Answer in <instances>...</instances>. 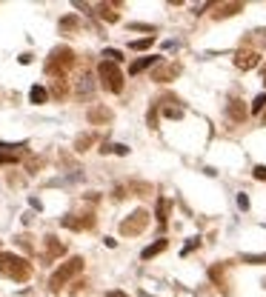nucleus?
Wrapping results in <instances>:
<instances>
[{"label":"nucleus","mask_w":266,"mask_h":297,"mask_svg":"<svg viewBox=\"0 0 266 297\" xmlns=\"http://www.w3.org/2000/svg\"><path fill=\"white\" fill-rule=\"evenodd\" d=\"M0 277H9L15 283H26L32 277V263L15 252H0Z\"/></svg>","instance_id":"nucleus-1"},{"label":"nucleus","mask_w":266,"mask_h":297,"mask_svg":"<svg viewBox=\"0 0 266 297\" xmlns=\"http://www.w3.org/2000/svg\"><path fill=\"white\" fill-rule=\"evenodd\" d=\"M72 66H75V51L69 46H58V49H52L49 60H46V72L55 74V77H63Z\"/></svg>","instance_id":"nucleus-2"},{"label":"nucleus","mask_w":266,"mask_h":297,"mask_svg":"<svg viewBox=\"0 0 266 297\" xmlns=\"http://www.w3.org/2000/svg\"><path fill=\"white\" fill-rule=\"evenodd\" d=\"M80 272H83V257H72V260L60 263V268H55V275H52V280H49V289L60 291L66 283L72 280V277H78Z\"/></svg>","instance_id":"nucleus-3"},{"label":"nucleus","mask_w":266,"mask_h":297,"mask_svg":"<svg viewBox=\"0 0 266 297\" xmlns=\"http://www.w3.org/2000/svg\"><path fill=\"white\" fill-rule=\"evenodd\" d=\"M98 74H101V83L106 92L112 94H120L123 92V72L117 63H109V60H101V66H98Z\"/></svg>","instance_id":"nucleus-4"},{"label":"nucleus","mask_w":266,"mask_h":297,"mask_svg":"<svg viewBox=\"0 0 266 297\" xmlns=\"http://www.w3.org/2000/svg\"><path fill=\"white\" fill-rule=\"evenodd\" d=\"M149 218H152V214L146 209H135L129 218L120 223V234H123V237H135V234H140L146 226H149Z\"/></svg>","instance_id":"nucleus-5"},{"label":"nucleus","mask_w":266,"mask_h":297,"mask_svg":"<svg viewBox=\"0 0 266 297\" xmlns=\"http://www.w3.org/2000/svg\"><path fill=\"white\" fill-rule=\"evenodd\" d=\"M60 223L66 229H72V232H86V229L94 226V214L92 211H86V214H66V218H60Z\"/></svg>","instance_id":"nucleus-6"},{"label":"nucleus","mask_w":266,"mask_h":297,"mask_svg":"<svg viewBox=\"0 0 266 297\" xmlns=\"http://www.w3.org/2000/svg\"><path fill=\"white\" fill-rule=\"evenodd\" d=\"M180 74V66L178 63H160L152 69V80L155 83H169V80H175Z\"/></svg>","instance_id":"nucleus-7"},{"label":"nucleus","mask_w":266,"mask_h":297,"mask_svg":"<svg viewBox=\"0 0 266 297\" xmlns=\"http://www.w3.org/2000/svg\"><path fill=\"white\" fill-rule=\"evenodd\" d=\"M235 66H237V69H244V72H249V69L260 66V51H255V49H240L235 55Z\"/></svg>","instance_id":"nucleus-8"},{"label":"nucleus","mask_w":266,"mask_h":297,"mask_svg":"<svg viewBox=\"0 0 266 297\" xmlns=\"http://www.w3.org/2000/svg\"><path fill=\"white\" fill-rule=\"evenodd\" d=\"M89 123L92 126H106V123H112V109H106V106H92V109H89Z\"/></svg>","instance_id":"nucleus-9"},{"label":"nucleus","mask_w":266,"mask_h":297,"mask_svg":"<svg viewBox=\"0 0 266 297\" xmlns=\"http://www.w3.org/2000/svg\"><path fill=\"white\" fill-rule=\"evenodd\" d=\"M63 254H66V246L60 243L58 237H52V234H49V237H46V254H43V260L52 263V260H58V257H63Z\"/></svg>","instance_id":"nucleus-10"},{"label":"nucleus","mask_w":266,"mask_h":297,"mask_svg":"<svg viewBox=\"0 0 266 297\" xmlns=\"http://www.w3.org/2000/svg\"><path fill=\"white\" fill-rule=\"evenodd\" d=\"M226 112H229V117L235 120V123H244L246 120V106H244V100H237V97H229V103H226Z\"/></svg>","instance_id":"nucleus-11"},{"label":"nucleus","mask_w":266,"mask_h":297,"mask_svg":"<svg viewBox=\"0 0 266 297\" xmlns=\"http://www.w3.org/2000/svg\"><path fill=\"white\" fill-rule=\"evenodd\" d=\"M237 12H244V3H221V6H215V20H226V17L237 15Z\"/></svg>","instance_id":"nucleus-12"},{"label":"nucleus","mask_w":266,"mask_h":297,"mask_svg":"<svg viewBox=\"0 0 266 297\" xmlns=\"http://www.w3.org/2000/svg\"><path fill=\"white\" fill-rule=\"evenodd\" d=\"M155 63H160V58H155V55H149V58H140V60H135V63L129 66V74H140L143 69H149V66H155Z\"/></svg>","instance_id":"nucleus-13"},{"label":"nucleus","mask_w":266,"mask_h":297,"mask_svg":"<svg viewBox=\"0 0 266 297\" xmlns=\"http://www.w3.org/2000/svg\"><path fill=\"white\" fill-rule=\"evenodd\" d=\"M166 246H169V240H163V237H160L158 243H152V246H146L143 252H140V257H143V260H152V257H155V254L166 252Z\"/></svg>","instance_id":"nucleus-14"},{"label":"nucleus","mask_w":266,"mask_h":297,"mask_svg":"<svg viewBox=\"0 0 266 297\" xmlns=\"http://www.w3.org/2000/svg\"><path fill=\"white\" fill-rule=\"evenodd\" d=\"M169 209H172V203H169L166 197H158V214H155V218H158L160 226H166V220H169Z\"/></svg>","instance_id":"nucleus-15"},{"label":"nucleus","mask_w":266,"mask_h":297,"mask_svg":"<svg viewBox=\"0 0 266 297\" xmlns=\"http://www.w3.org/2000/svg\"><path fill=\"white\" fill-rule=\"evenodd\" d=\"M29 100L35 103V106H40V103H46V100H49V92H46L43 86H32V92H29Z\"/></svg>","instance_id":"nucleus-16"},{"label":"nucleus","mask_w":266,"mask_h":297,"mask_svg":"<svg viewBox=\"0 0 266 297\" xmlns=\"http://www.w3.org/2000/svg\"><path fill=\"white\" fill-rule=\"evenodd\" d=\"M98 15L106 23H117V12H115V6H109V3H101V6H98Z\"/></svg>","instance_id":"nucleus-17"},{"label":"nucleus","mask_w":266,"mask_h":297,"mask_svg":"<svg viewBox=\"0 0 266 297\" xmlns=\"http://www.w3.org/2000/svg\"><path fill=\"white\" fill-rule=\"evenodd\" d=\"M101 152H103V154H109V152H115V154H129V146H123V143H103Z\"/></svg>","instance_id":"nucleus-18"},{"label":"nucleus","mask_w":266,"mask_h":297,"mask_svg":"<svg viewBox=\"0 0 266 297\" xmlns=\"http://www.w3.org/2000/svg\"><path fill=\"white\" fill-rule=\"evenodd\" d=\"M152 43H155V35H152V37H143V40H132L129 49H132V51H146V49H152Z\"/></svg>","instance_id":"nucleus-19"},{"label":"nucleus","mask_w":266,"mask_h":297,"mask_svg":"<svg viewBox=\"0 0 266 297\" xmlns=\"http://www.w3.org/2000/svg\"><path fill=\"white\" fill-rule=\"evenodd\" d=\"M92 143H94V138H92V134H80V138L75 140V152H86V149H89Z\"/></svg>","instance_id":"nucleus-20"},{"label":"nucleus","mask_w":266,"mask_h":297,"mask_svg":"<svg viewBox=\"0 0 266 297\" xmlns=\"http://www.w3.org/2000/svg\"><path fill=\"white\" fill-rule=\"evenodd\" d=\"M80 26V20L75 15H66L63 20H60V32H72V29H78Z\"/></svg>","instance_id":"nucleus-21"},{"label":"nucleus","mask_w":266,"mask_h":297,"mask_svg":"<svg viewBox=\"0 0 266 297\" xmlns=\"http://www.w3.org/2000/svg\"><path fill=\"white\" fill-rule=\"evenodd\" d=\"M240 260L249 263V266H266V254H244Z\"/></svg>","instance_id":"nucleus-22"},{"label":"nucleus","mask_w":266,"mask_h":297,"mask_svg":"<svg viewBox=\"0 0 266 297\" xmlns=\"http://www.w3.org/2000/svg\"><path fill=\"white\" fill-rule=\"evenodd\" d=\"M129 192H137L140 197H146V195H152V186L149 183H129Z\"/></svg>","instance_id":"nucleus-23"},{"label":"nucleus","mask_w":266,"mask_h":297,"mask_svg":"<svg viewBox=\"0 0 266 297\" xmlns=\"http://www.w3.org/2000/svg\"><path fill=\"white\" fill-rule=\"evenodd\" d=\"M92 92V77H89V74H83V77H80V83H78V94H89Z\"/></svg>","instance_id":"nucleus-24"},{"label":"nucleus","mask_w":266,"mask_h":297,"mask_svg":"<svg viewBox=\"0 0 266 297\" xmlns=\"http://www.w3.org/2000/svg\"><path fill=\"white\" fill-rule=\"evenodd\" d=\"M103 58H106L109 63H120V60H123V55H120L117 49H106V51H103Z\"/></svg>","instance_id":"nucleus-25"},{"label":"nucleus","mask_w":266,"mask_h":297,"mask_svg":"<svg viewBox=\"0 0 266 297\" xmlns=\"http://www.w3.org/2000/svg\"><path fill=\"white\" fill-rule=\"evenodd\" d=\"M132 32H149V35H155V26H149V23H129Z\"/></svg>","instance_id":"nucleus-26"},{"label":"nucleus","mask_w":266,"mask_h":297,"mask_svg":"<svg viewBox=\"0 0 266 297\" xmlns=\"http://www.w3.org/2000/svg\"><path fill=\"white\" fill-rule=\"evenodd\" d=\"M263 106H266V92L255 97V103H252V112H263Z\"/></svg>","instance_id":"nucleus-27"},{"label":"nucleus","mask_w":266,"mask_h":297,"mask_svg":"<svg viewBox=\"0 0 266 297\" xmlns=\"http://www.w3.org/2000/svg\"><path fill=\"white\" fill-rule=\"evenodd\" d=\"M52 92H55V97H63V94H66V80L58 77V83H55V89H52Z\"/></svg>","instance_id":"nucleus-28"},{"label":"nucleus","mask_w":266,"mask_h":297,"mask_svg":"<svg viewBox=\"0 0 266 297\" xmlns=\"http://www.w3.org/2000/svg\"><path fill=\"white\" fill-rule=\"evenodd\" d=\"M163 115H166V117H172V120H175V117H180V115H183V109H180V106H166V109H163Z\"/></svg>","instance_id":"nucleus-29"},{"label":"nucleus","mask_w":266,"mask_h":297,"mask_svg":"<svg viewBox=\"0 0 266 297\" xmlns=\"http://www.w3.org/2000/svg\"><path fill=\"white\" fill-rule=\"evenodd\" d=\"M17 157H20L17 152H0V163H15Z\"/></svg>","instance_id":"nucleus-30"},{"label":"nucleus","mask_w":266,"mask_h":297,"mask_svg":"<svg viewBox=\"0 0 266 297\" xmlns=\"http://www.w3.org/2000/svg\"><path fill=\"white\" fill-rule=\"evenodd\" d=\"M252 40H258V43L266 49V29H258V32H255V35H252Z\"/></svg>","instance_id":"nucleus-31"},{"label":"nucleus","mask_w":266,"mask_h":297,"mask_svg":"<svg viewBox=\"0 0 266 297\" xmlns=\"http://www.w3.org/2000/svg\"><path fill=\"white\" fill-rule=\"evenodd\" d=\"M17 246H20V249H26V252H32V240L26 237V234H20V237H17Z\"/></svg>","instance_id":"nucleus-32"},{"label":"nucleus","mask_w":266,"mask_h":297,"mask_svg":"<svg viewBox=\"0 0 266 297\" xmlns=\"http://www.w3.org/2000/svg\"><path fill=\"white\" fill-rule=\"evenodd\" d=\"M255 180H266V166H255Z\"/></svg>","instance_id":"nucleus-33"},{"label":"nucleus","mask_w":266,"mask_h":297,"mask_svg":"<svg viewBox=\"0 0 266 297\" xmlns=\"http://www.w3.org/2000/svg\"><path fill=\"white\" fill-rule=\"evenodd\" d=\"M237 206H240V209H244V211L249 209V197H246L244 192H240V195H237Z\"/></svg>","instance_id":"nucleus-34"},{"label":"nucleus","mask_w":266,"mask_h":297,"mask_svg":"<svg viewBox=\"0 0 266 297\" xmlns=\"http://www.w3.org/2000/svg\"><path fill=\"white\" fill-rule=\"evenodd\" d=\"M212 6H215V3H201V6H195L192 12H195V15H203V12H206V9H212Z\"/></svg>","instance_id":"nucleus-35"},{"label":"nucleus","mask_w":266,"mask_h":297,"mask_svg":"<svg viewBox=\"0 0 266 297\" xmlns=\"http://www.w3.org/2000/svg\"><path fill=\"white\" fill-rule=\"evenodd\" d=\"M195 246H201V240H198V237H195V240H189V246L186 249H183V254H189V252H192V249Z\"/></svg>","instance_id":"nucleus-36"},{"label":"nucleus","mask_w":266,"mask_h":297,"mask_svg":"<svg viewBox=\"0 0 266 297\" xmlns=\"http://www.w3.org/2000/svg\"><path fill=\"white\" fill-rule=\"evenodd\" d=\"M123 197H126V188L117 186V188H115V200H123Z\"/></svg>","instance_id":"nucleus-37"},{"label":"nucleus","mask_w":266,"mask_h":297,"mask_svg":"<svg viewBox=\"0 0 266 297\" xmlns=\"http://www.w3.org/2000/svg\"><path fill=\"white\" fill-rule=\"evenodd\" d=\"M106 297H129V294H123V291L115 289V291H106Z\"/></svg>","instance_id":"nucleus-38"},{"label":"nucleus","mask_w":266,"mask_h":297,"mask_svg":"<svg viewBox=\"0 0 266 297\" xmlns=\"http://www.w3.org/2000/svg\"><path fill=\"white\" fill-rule=\"evenodd\" d=\"M260 77H263V83H266V66H263V69H260Z\"/></svg>","instance_id":"nucleus-39"}]
</instances>
